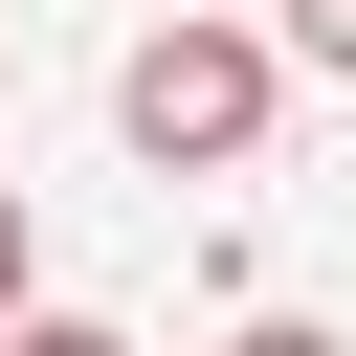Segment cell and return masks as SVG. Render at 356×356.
I'll return each mask as SVG.
<instances>
[{"label": "cell", "instance_id": "6da1fadb", "mask_svg": "<svg viewBox=\"0 0 356 356\" xmlns=\"http://www.w3.org/2000/svg\"><path fill=\"white\" fill-rule=\"evenodd\" d=\"M111 134H134L156 178H245V156H267V44H245V22H156V44L111 67Z\"/></svg>", "mask_w": 356, "mask_h": 356}, {"label": "cell", "instance_id": "7a4b0ae2", "mask_svg": "<svg viewBox=\"0 0 356 356\" xmlns=\"http://www.w3.org/2000/svg\"><path fill=\"white\" fill-rule=\"evenodd\" d=\"M0 356H134V334H111V312H22Z\"/></svg>", "mask_w": 356, "mask_h": 356}, {"label": "cell", "instance_id": "3957f363", "mask_svg": "<svg viewBox=\"0 0 356 356\" xmlns=\"http://www.w3.org/2000/svg\"><path fill=\"white\" fill-rule=\"evenodd\" d=\"M222 356H356V334H312V312H245V334H222Z\"/></svg>", "mask_w": 356, "mask_h": 356}, {"label": "cell", "instance_id": "277c9868", "mask_svg": "<svg viewBox=\"0 0 356 356\" xmlns=\"http://www.w3.org/2000/svg\"><path fill=\"white\" fill-rule=\"evenodd\" d=\"M289 44H312V67H356V0H289Z\"/></svg>", "mask_w": 356, "mask_h": 356}, {"label": "cell", "instance_id": "5b68a950", "mask_svg": "<svg viewBox=\"0 0 356 356\" xmlns=\"http://www.w3.org/2000/svg\"><path fill=\"white\" fill-rule=\"evenodd\" d=\"M22 267H44V245H22V178H0V334H22Z\"/></svg>", "mask_w": 356, "mask_h": 356}]
</instances>
